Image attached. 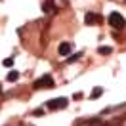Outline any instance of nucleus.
I'll return each mask as SVG.
<instances>
[{"label": "nucleus", "mask_w": 126, "mask_h": 126, "mask_svg": "<svg viewBox=\"0 0 126 126\" xmlns=\"http://www.w3.org/2000/svg\"><path fill=\"white\" fill-rule=\"evenodd\" d=\"M69 105V99L67 97H55V99H50V101L46 103V107L50 111H57V109H65Z\"/></svg>", "instance_id": "nucleus-1"}, {"label": "nucleus", "mask_w": 126, "mask_h": 126, "mask_svg": "<svg viewBox=\"0 0 126 126\" xmlns=\"http://www.w3.org/2000/svg\"><path fill=\"white\" fill-rule=\"evenodd\" d=\"M109 25H111V27H115V29H118V31H120V29H124L126 21H124V17L120 16L118 12H113V14H111V16H109Z\"/></svg>", "instance_id": "nucleus-2"}, {"label": "nucleus", "mask_w": 126, "mask_h": 126, "mask_svg": "<svg viewBox=\"0 0 126 126\" xmlns=\"http://www.w3.org/2000/svg\"><path fill=\"white\" fill-rule=\"evenodd\" d=\"M34 88H54V79L52 75H42L40 79L34 80Z\"/></svg>", "instance_id": "nucleus-3"}, {"label": "nucleus", "mask_w": 126, "mask_h": 126, "mask_svg": "<svg viewBox=\"0 0 126 126\" xmlns=\"http://www.w3.org/2000/svg\"><path fill=\"white\" fill-rule=\"evenodd\" d=\"M97 21H99V16L94 14V12H88L86 16H84V23L86 25H94V23H97Z\"/></svg>", "instance_id": "nucleus-4"}, {"label": "nucleus", "mask_w": 126, "mask_h": 126, "mask_svg": "<svg viewBox=\"0 0 126 126\" xmlns=\"http://www.w3.org/2000/svg\"><path fill=\"white\" fill-rule=\"evenodd\" d=\"M71 44H69V42H61V44H59V48H57V52H59V55H69L71 54Z\"/></svg>", "instance_id": "nucleus-5"}, {"label": "nucleus", "mask_w": 126, "mask_h": 126, "mask_svg": "<svg viewBox=\"0 0 126 126\" xmlns=\"http://www.w3.org/2000/svg\"><path fill=\"white\" fill-rule=\"evenodd\" d=\"M42 10H44V12H54L55 10V6H54V0H44V2H42Z\"/></svg>", "instance_id": "nucleus-6"}, {"label": "nucleus", "mask_w": 126, "mask_h": 126, "mask_svg": "<svg viewBox=\"0 0 126 126\" xmlns=\"http://www.w3.org/2000/svg\"><path fill=\"white\" fill-rule=\"evenodd\" d=\"M17 79H19V71H10L8 77H6V80H8V82H16Z\"/></svg>", "instance_id": "nucleus-7"}, {"label": "nucleus", "mask_w": 126, "mask_h": 126, "mask_svg": "<svg viewBox=\"0 0 126 126\" xmlns=\"http://www.w3.org/2000/svg\"><path fill=\"white\" fill-rule=\"evenodd\" d=\"M97 52H99L101 55H107V54L113 52V48H111V46H101V48H97Z\"/></svg>", "instance_id": "nucleus-8"}, {"label": "nucleus", "mask_w": 126, "mask_h": 126, "mask_svg": "<svg viewBox=\"0 0 126 126\" xmlns=\"http://www.w3.org/2000/svg\"><path fill=\"white\" fill-rule=\"evenodd\" d=\"M101 94H103L101 88H94V90H92V94H90V97H92V99H95V97H99Z\"/></svg>", "instance_id": "nucleus-9"}, {"label": "nucleus", "mask_w": 126, "mask_h": 126, "mask_svg": "<svg viewBox=\"0 0 126 126\" xmlns=\"http://www.w3.org/2000/svg\"><path fill=\"white\" fill-rule=\"evenodd\" d=\"M79 57H82V52H79V54H75V55H71V57H67V63H73V61H77Z\"/></svg>", "instance_id": "nucleus-10"}, {"label": "nucleus", "mask_w": 126, "mask_h": 126, "mask_svg": "<svg viewBox=\"0 0 126 126\" xmlns=\"http://www.w3.org/2000/svg\"><path fill=\"white\" fill-rule=\"evenodd\" d=\"M4 65H6V67H12V65H14V57H8V59H4Z\"/></svg>", "instance_id": "nucleus-11"}]
</instances>
